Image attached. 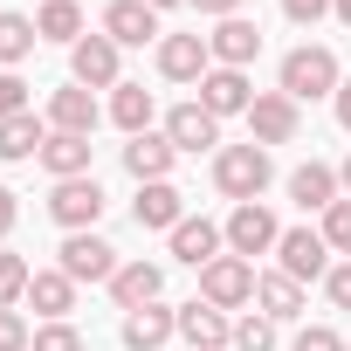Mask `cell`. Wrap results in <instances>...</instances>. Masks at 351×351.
Listing matches in <instances>:
<instances>
[{"instance_id": "6da1fadb", "label": "cell", "mask_w": 351, "mask_h": 351, "mask_svg": "<svg viewBox=\"0 0 351 351\" xmlns=\"http://www.w3.org/2000/svg\"><path fill=\"white\" fill-rule=\"evenodd\" d=\"M276 180V158H269V145H221L214 152V186L234 200V207H248V200H262V186Z\"/></svg>"}, {"instance_id": "7a4b0ae2", "label": "cell", "mask_w": 351, "mask_h": 351, "mask_svg": "<svg viewBox=\"0 0 351 351\" xmlns=\"http://www.w3.org/2000/svg\"><path fill=\"white\" fill-rule=\"evenodd\" d=\"M337 56L324 49V42H303V49H289L282 56V97H296V104H310V97H337Z\"/></svg>"}, {"instance_id": "3957f363", "label": "cell", "mask_w": 351, "mask_h": 351, "mask_svg": "<svg viewBox=\"0 0 351 351\" xmlns=\"http://www.w3.org/2000/svg\"><path fill=\"white\" fill-rule=\"evenodd\" d=\"M104 186L90 180V172H83V180H56V193H49V221L56 228H69V234H90L97 221H104Z\"/></svg>"}, {"instance_id": "277c9868", "label": "cell", "mask_w": 351, "mask_h": 351, "mask_svg": "<svg viewBox=\"0 0 351 351\" xmlns=\"http://www.w3.org/2000/svg\"><path fill=\"white\" fill-rule=\"evenodd\" d=\"M221 234H228V255H241V262H255V255H276V241H282V228H276V214H269L262 200L234 207Z\"/></svg>"}, {"instance_id": "5b68a950", "label": "cell", "mask_w": 351, "mask_h": 351, "mask_svg": "<svg viewBox=\"0 0 351 351\" xmlns=\"http://www.w3.org/2000/svg\"><path fill=\"white\" fill-rule=\"evenodd\" d=\"M276 269L296 276V282L330 276V241H324V228H282V241H276Z\"/></svg>"}, {"instance_id": "8992f818", "label": "cell", "mask_w": 351, "mask_h": 351, "mask_svg": "<svg viewBox=\"0 0 351 351\" xmlns=\"http://www.w3.org/2000/svg\"><path fill=\"white\" fill-rule=\"evenodd\" d=\"M200 303H214V310H241V303H255V262H241V255L207 262V269H200Z\"/></svg>"}, {"instance_id": "52a82bcc", "label": "cell", "mask_w": 351, "mask_h": 351, "mask_svg": "<svg viewBox=\"0 0 351 351\" xmlns=\"http://www.w3.org/2000/svg\"><path fill=\"white\" fill-rule=\"evenodd\" d=\"M56 269H62L69 282H110V276H117L124 262H117V248H110L104 234H69V241H62V262H56Z\"/></svg>"}, {"instance_id": "ba28073f", "label": "cell", "mask_w": 351, "mask_h": 351, "mask_svg": "<svg viewBox=\"0 0 351 351\" xmlns=\"http://www.w3.org/2000/svg\"><path fill=\"white\" fill-rule=\"evenodd\" d=\"M248 131H255V145H289V138L303 131V110H296V97H282V90H262V97L248 104Z\"/></svg>"}, {"instance_id": "9c48e42d", "label": "cell", "mask_w": 351, "mask_h": 351, "mask_svg": "<svg viewBox=\"0 0 351 351\" xmlns=\"http://www.w3.org/2000/svg\"><path fill=\"white\" fill-rule=\"evenodd\" d=\"M69 76L83 83V90H117L124 76H117V42L110 35H83L76 49H69Z\"/></svg>"}, {"instance_id": "30bf717a", "label": "cell", "mask_w": 351, "mask_h": 351, "mask_svg": "<svg viewBox=\"0 0 351 351\" xmlns=\"http://www.w3.org/2000/svg\"><path fill=\"white\" fill-rule=\"evenodd\" d=\"M207 69H214L207 35H165V42H158V76H165V83H193V90H200Z\"/></svg>"}, {"instance_id": "8fae6325", "label": "cell", "mask_w": 351, "mask_h": 351, "mask_svg": "<svg viewBox=\"0 0 351 351\" xmlns=\"http://www.w3.org/2000/svg\"><path fill=\"white\" fill-rule=\"evenodd\" d=\"M165 138H172V152H207V145H221V117L193 97V104H172L165 110Z\"/></svg>"}, {"instance_id": "7c38bea8", "label": "cell", "mask_w": 351, "mask_h": 351, "mask_svg": "<svg viewBox=\"0 0 351 351\" xmlns=\"http://www.w3.org/2000/svg\"><path fill=\"white\" fill-rule=\"evenodd\" d=\"M104 35H110L117 49L165 42V35H158V8H145V0H110V8H104Z\"/></svg>"}, {"instance_id": "4fadbf2b", "label": "cell", "mask_w": 351, "mask_h": 351, "mask_svg": "<svg viewBox=\"0 0 351 351\" xmlns=\"http://www.w3.org/2000/svg\"><path fill=\"white\" fill-rule=\"evenodd\" d=\"M207 56H214L221 69H248V62L262 56V28H255V21H241V14H228V21H214Z\"/></svg>"}, {"instance_id": "5bb4252c", "label": "cell", "mask_w": 351, "mask_h": 351, "mask_svg": "<svg viewBox=\"0 0 351 351\" xmlns=\"http://www.w3.org/2000/svg\"><path fill=\"white\" fill-rule=\"evenodd\" d=\"M180 337L193 344V351H228L234 344V324H228V310H214V303H180Z\"/></svg>"}, {"instance_id": "9a60e30c", "label": "cell", "mask_w": 351, "mask_h": 351, "mask_svg": "<svg viewBox=\"0 0 351 351\" xmlns=\"http://www.w3.org/2000/svg\"><path fill=\"white\" fill-rule=\"evenodd\" d=\"M131 221H138V228H165V234H172V228L186 221V193L172 186V180H152V186H138Z\"/></svg>"}, {"instance_id": "2e32d148", "label": "cell", "mask_w": 351, "mask_h": 351, "mask_svg": "<svg viewBox=\"0 0 351 351\" xmlns=\"http://www.w3.org/2000/svg\"><path fill=\"white\" fill-rule=\"evenodd\" d=\"M200 104H207L214 117H234V110L248 117V104H255V90H248V69H221V62H214V69L200 76Z\"/></svg>"}, {"instance_id": "e0dca14e", "label": "cell", "mask_w": 351, "mask_h": 351, "mask_svg": "<svg viewBox=\"0 0 351 351\" xmlns=\"http://www.w3.org/2000/svg\"><path fill=\"white\" fill-rule=\"evenodd\" d=\"M97 90H83V83H62L56 97H49V131H76V138H90L97 131Z\"/></svg>"}, {"instance_id": "ac0fdd59", "label": "cell", "mask_w": 351, "mask_h": 351, "mask_svg": "<svg viewBox=\"0 0 351 351\" xmlns=\"http://www.w3.org/2000/svg\"><path fill=\"white\" fill-rule=\"evenodd\" d=\"M172 158H180V152H172V138H165V131H138V138L124 145V172H131L138 186L165 180V172H172Z\"/></svg>"}, {"instance_id": "d6986e66", "label": "cell", "mask_w": 351, "mask_h": 351, "mask_svg": "<svg viewBox=\"0 0 351 351\" xmlns=\"http://www.w3.org/2000/svg\"><path fill=\"white\" fill-rule=\"evenodd\" d=\"M158 289H165V269H158V262H124V269L110 276V296H117L124 317L145 310V303H158Z\"/></svg>"}, {"instance_id": "ffe728a7", "label": "cell", "mask_w": 351, "mask_h": 351, "mask_svg": "<svg viewBox=\"0 0 351 351\" xmlns=\"http://www.w3.org/2000/svg\"><path fill=\"white\" fill-rule=\"evenodd\" d=\"M165 337H180V310H165V303H145L124 317V351H158Z\"/></svg>"}, {"instance_id": "44dd1931", "label": "cell", "mask_w": 351, "mask_h": 351, "mask_svg": "<svg viewBox=\"0 0 351 351\" xmlns=\"http://www.w3.org/2000/svg\"><path fill=\"white\" fill-rule=\"evenodd\" d=\"M289 200H296L303 214H330V207H337V172L317 165V158L296 165V172H289Z\"/></svg>"}, {"instance_id": "7402d4cb", "label": "cell", "mask_w": 351, "mask_h": 351, "mask_svg": "<svg viewBox=\"0 0 351 351\" xmlns=\"http://www.w3.org/2000/svg\"><path fill=\"white\" fill-rule=\"evenodd\" d=\"M42 145H49V124H42L35 110H21V117H0V165L42 158Z\"/></svg>"}, {"instance_id": "603a6c76", "label": "cell", "mask_w": 351, "mask_h": 351, "mask_svg": "<svg viewBox=\"0 0 351 351\" xmlns=\"http://www.w3.org/2000/svg\"><path fill=\"white\" fill-rule=\"evenodd\" d=\"M221 248H228V234H221L214 221H180V228H172V255H180L186 269H207V262H221Z\"/></svg>"}, {"instance_id": "cb8c5ba5", "label": "cell", "mask_w": 351, "mask_h": 351, "mask_svg": "<svg viewBox=\"0 0 351 351\" xmlns=\"http://www.w3.org/2000/svg\"><path fill=\"white\" fill-rule=\"evenodd\" d=\"M255 303H262L269 324H289V317H303V282L282 276V269H269V276H255Z\"/></svg>"}, {"instance_id": "d4e9b609", "label": "cell", "mask_w": 351, "mask_h": 351, "mask_svg": "<svg viewBox=\"0 0 351 351\" xmlns=\"http://www.w3.org/2000/svg\"><path fill=\"white\" fill-rule=\"evenodd\" d=\"M42 172H49V180H83V172H90V138H76V131H49V145H42Z\"/></svg>"}, {"instance_id": "484cf974", "label": "cell", "mask_w": 351, "mask_h": 351, "mask_svg": "<svg viewBox=\"0 0 351 351\" xmlns=\"http://www.w3.org/2000/svg\"><path fill=\"white\" fill-rule=\"evenodd\" d=\"M28 303H35L49 324H69V310H76V282H69L62 269H35V282H28Z\"/></svg>"}, {"instance_id": "4316f807", "label": "cell", "mask_w": 351, "mask_h": 351, "mask_svg": "<svg viewBox=\"0 0 351 351\" xmlns=\"http://www.w3.org/2000/svg\"><path fill=\"white\" fill-rule=\"evenodd\" d=\"M152 117H158V104H152L145 83H117V90H110V124H117V131L138 138V131H152Z\"/></svg>"}, {"instance_id": "83f0119b", "label": "cell", "mask_w": 351, "mask_h": 351, "mask_svg": "<svg viewBox=\"0 0 351 351\" xmlns=\"http://www.w3.org/2000/svg\"><path fill=\"white\" fill-rule=\"evenodd\" d=\"M35 42H42V28H35L28 14H14V8H0V69H14V62H28V56H35Z\"/></svg>"}, {"instance_id": "f1b7e54d", "label": "cell", "mask_w": 351, "mask_h": 351, "mask_svg": "<svg viewBox=\"0 0 351 351\" xmlns=\"http://www.w3.org/2000/svg\"><path fill=\"white\" fill-rule=\"evenodd\" d=\"M35 28H42V42H83V8H76V0H49V8L35 14Z\"/></svg>"}, {"instance_id": "f546056e", "label": "cell", "mask_w": 351, "mask_h": 351, "mask_svg": "<svg viewBox=\"0 0 351 351\" xmlns=\"http://www.w3.org/2000/svg\"><path fill=\"white\" fill-rule=\"evenodd\" d=\"M28 282H35V269H28L21 255H8V248H0V310H14V303L28 296Z\"/></svg>"}, {"instance_id": "4dcf8cb0", "label": "cell", "mask_w": 351, "mask_h": 351, "mask_svg": "<svg viewBox=\"0 0 351 351\" xmlns=\"http://www.w3.org/2000/svg\"><path fill=\"white\" fill-rule=\"evenodd\" d=\"M228 351H276V324H269V317H241Z\"/></svg>"}, {"instance_id": "1f68e13d", "label": "cell", "mask_w": 351, "mask_h": 351, "mask_svg": "<svg viewBox=\"0 0 351 351\" xmlns=\"http://www.w3.org/2000/svg\"><path fill=\"white\" fill-rule=\"evenodd\" d=\"M28 351H83V330H76V324H42Z\"/></svg>"}, {"instance_id": "d6a6232c", "label": "cell", "mask_w": 351, "mask_h": 351, "mask_svg": "<svg viewBox=\"0 0 351 351\" xmlns=\"http://www.w3.org/2000/svg\"><path fill=\"white\" fill-rule=\"evenodd\" d=\"M324 241H330V255H351V200H337L324 214Z\"/></svg>"}, {"instance_id": "836d02e7", "label": "cell", "mask_w": 351, "mask_h": 351, "mask_svg": "<svg viewBox=\"0 0 351 351\" xmlns=\"http://www.w3.org/2000/svg\"><path fill=\"white\" fill-rule=\"evenodd\" d=\"M28 344H35L28 317H21V310H0V351H28Z\"/></svg>"}, {"instance_id": "e575fe53", "label": "cell", "mask_w": 351, "mask_h": 351, "mask_svg": "<svg viewBox=\"0 0 351 351\" xmlns=\"http://www.w3.org/2000/svg\"><path fill=\"white\" fill-rule=\"evenodd\" d=\"M21 110H28V83L14 69H0V117H21Z\"/></svg>"}, {"instance_id": "d590c367", "label": "cell", "mask_w": 351, "mask_h": 351, "mask_svg": "<svg viewBox=\"0 0 351 351\" xmlns=\"http://www.w3.org/2000/svg\"><path fill=\"white\" fill-rule=\"evenodd\" d=\"M296 351H344V337H337L330 324H303V330H296Z\"/></svg>"}, {"instance_id": "8d00e7d4", "label": "cell", "mask_w": 351, "mask_h": 351, "mask_svg": "<svg viewBox=\"0 0 351 351\" xmlns=\"http://www.w3.org/2000/svg\"><path fill=\"white\" fill-rule=\"evenodd\" d=\"M282 14H289L296 28H317V21L330 14V0H282Z\"/></svg>"}, {"instance_id": "74e56055", "label": "cell", "mask_w": 351, "mask_h": 351, "mask_svg": "<svg viewBox=\"0 0 351 351\" xmlns=\"http://www.w3.org/2000/svg\"><path fill=\"white\" fill-rule=\"evenodd\" d=\"M324 289H330V303H337V310H351V262H330Z\"/></svg>"}, {"instance_id": "f35d334b", "label": "cell", "mask_w": 351, "mask_h": 351, "mask_svg": "<svg viewBox=\"0 0 351 351\" xmlns=\"http://www.w3.org/2000/svg\"><path fill=\"white\" fill-rule=\"evenodd\" d=\"M14 221H21V193H14V186H0V241L14 234Z\"/></svg>"}, {"instance_id": "ab89813d", "label": "cell", "mask_w": 351, "mask_h": 351, "mask_svg": "<svg viewBox=\"0 0 351 351\" xmlns=\"http://www.w3.org/2000/svg\"><path fill=\"white\" fill-rule=\"evenodd\" d=\"M200 14H214V21H228V14H241V0H193Z\"/></svg>"}, {"instance_id": "60d3db41", "label": "cell", "mask_w": 351, "mask_h": 351, "mask_svg": "<svg viewBox=\"0 0 351 351\" xmlns=\"http://www.w3.org/2000/svg\"><path fill=\"white\" fill-rule=\"evenodd\" d=\"M330 104H337V124H344V131H351V76H344V83H337V97H330Z\"/></svg>"}, {"instance_id": "b9f144b4", "label": "cell", "mask_w": 351, "mask_h": 351, "mask_svg": "<svg viewBox=\"0 0 351 351\" xmlns=\"http://www.w3.org/2000/svg\"><path fill=\"white\" fill-rule=\"evenodd\" d=\"M330 14H337V21H344V28H351V0H330Z\"/></svg>"}, {"instance_id": "7bdbcfd3", "label": "cell", "mask_w": 351, "mask_h": 351, "mask_svg": "<svg viewBox=\"0 0 351 351\" xmlns=\"http://www.w3.org/2000/svg\"><path fill=\"white\" fill-rule=\"evenodd\" d=\"M337 186H344V193H351V158H344V165H337Z\"/></svg>"}, {"instance_id": "ee69618b", "label": "cell", "mask_w": 351, "mask_h": 351, "mask_svg": "<svg viewBox=\"0 0 351 351\" xmlns=\"http://www.w3.org/2000/svg\"><path fill=\"white\" fill-rule=\"evenodd\" d=\"M145 8H158V14H165V8H186V0H145Z\"/></svg>"}, {"instance_id": "f6af8a7d", "label": "cell", "mask_w": 351, "mask_h": 351, "mask_svg": "<svg viewBox=\"0 0 351 351\" xmlns=\"http://www.w3.org/2000/svg\"><path fill=\"white\" fill-rule=\"evenodd\" d=\"M344 351H351V337H344Z\"/></svg>"}]
</instances>
